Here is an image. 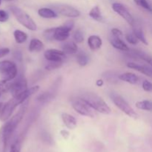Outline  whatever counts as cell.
I'll return each instance as SVG.
<instances>
[{"mask_svg": "<svg viewBox=\"0 0 152 152\" xmlns=\"http://www.w3.org/2000/svg\"><path fill=\"white\" fill-rule=\"evenodd\" d=\"M77 62L79 65L81 67H84L88 63L89 58L87 53L84 51H80L77 53Z\"/></svg>", "mask_w": 152, "mask_h": 152, "instance_id": "obj_23", "label": "cell"}, {"mask_svg": "<svg viewBox=\"0 0 152 152\" xmlns=\"http://www.w3.org/2000/svg\"><path fill=\"white\" fill-rule=\"evenodd\" d=\"M44 48V44L39 39H32L30 42L28 50L31 52H39Z\"/></svg>", "mask_w": 152, "mask_h": 152, "instance_id": "obj_19", "label": "cell"}, {"mask_svg": "<svg viewBox=\"0 0 152 152\" xmlns=\"http://www.w3.org/2000/svg\"><path fill=\"white\" fill-rule=\"evenodd\" d=\"M145 62H146L147 63H148V65H151L152 67V56L148 55V56L146 57V59H145Z\"/></svg>", "mask_w": 152, "mask_h": 152, "instance_id": "obj_38", "label": "cell"}, {"mask_svg": "<svg viewBox=\"0 0 152 152\" xmlns=\"http://www.w3.org/2000/svg\"><path fill=\"white\" fill-rule=\"evenodd\" d=\"M54 30L55 28H49V29L45 30L44 34H43L44 38L46 40H48V41H51V40L54 39V38H53V36H54Z\"/></svg>", "mask_w": 152, "mask_h": 152, "instance_id": "obj_29", "label": "cell"}, {"mask_svg": "<svg viewBox=\"0 0 152 152\" xmlns=\"http://www.w3.org/2000/svg\"><path fill=\"white\" fill-rule=\"evenodd\" d=\"M1 0H0V4H1Z\"/></svg>", "mask_w": 152, "mask_h": 152, "instance_id": "obj_42", "label": "cell"}, {"mask_svg": "<svg viewBox=\"0 0 152 152\" xmlns=\"http://www.w3.org/2000/svg\"><path fill=\"white\" fill-rule=\"evenodd\" d=\"M118 79L122 81L126 82V83L133 85L137 84L138 83V80H139V78L136 74L131 72H126L120 74V76H118Z\"/></svg>", "mask_w": 152, "mask_h": 152, "instance_id": "obj_17", "label": "cell"}, {"mask_svg": "<svg viewBox=\"0 0 152 152\" xmlns=\"http://www.w3.org/2000/svg\"><path fill=\"white\" fill-rule=\"evenodd\" d=\"M21 147H22V141L20 140H16L11 144L9 152H21Z\"/></svg>", "mask_w": 152, "mask_h": 152, "instance_id": "obj_28", "label": "cell"}, {"mask_svg": "<svg viewBox=\"0 0 152 152\" xmlns=\"http://www.w3.org/2000/svg\"><path fill=\"white\" fill-rule=\"evenodd\" d=\"M39 16L45 19H53V18L57 17V13L55 10L48 7H42L38 10Z\"/></svg>", "mask_w": 152, "mask_h": 152, "instance_id": "obj_20", "label": "cell"}, {"mask_svg": "<svg viewBox=\"0 0 152 152\" xmlns=\"http://www.w3.org/2000/svg\"><path fill=\"white\" fill-rule=\"evenodd\" d=\"M66 53L62 50L57 49H48L44 53V56L47 60L50 62H63L66 57Z\"/></svg>", "mask_w": 152, "mask_h": 152, "instance_id": "obj_11", "label": "cell"}, {"mask_svg": "<svg viewBox=\"0 0 152 152\" xmlns=\"http://www.w3.org/2000/svg\"><path fill=\"white\" fill-rule=\"evenodd\" d=\"M109 41L111 42V45L115 48L116 49H118V50H122V51H129L130 50L129 46L122 40L121 38L116 37L112 35V37H110Z\"/></svg>", "mask_w": 152, "mask_h": 152, "instance_id": "obj_14", "label": "cell"}, {"mask_svg": "<svg viewBox=\"0 0 152 152\" xmlns=\"http://www.w3.org/2000/svg\"><path fill=\"white\" fill-rule=\"evenodd\" d=\"M28 102L22 105L19 111L8 120L7 123H4L0 129V152L8 151L9 144L11 140L12 135L17 128L25 115L27 110Z\"/></svg>", "mask_w": 152, "mask_h": 152, "instance_id": "obj_1", "label": "cell"}, {"mask_svg": "<svg viewBox=\"0 0 152 152\" xmlns=\"http://www.w3.org/2000/svg\"><path fill=\"white\" fill-rule=\"evenodd\" d=\"M132 28H133V33L134 34V35L136 36L137 38L140 41L142 42L143 44L147 45L148 43L146 38H145V34H144V32L143 31H142V28H141L139 25H137V24L136 23V22H135V23L132 25Z\"/></svg>", "mask_w": 152, "mask_h": 152, "instance_id": "obj_18", "label": "cell"}, {"mask_svg": "<svg viewBox=\"0 0 152 152\" xmlns=\"http://www.w3.org/2000/svg\"><path fill=\"white\" fill-rule=\"evenodd\" d=\"M17 66L14 62L9 60L0 62V77L3 80L11 81L17 76Z\"/></svg>", "mask_w": 152, "mask_h": 152, "instance_id": "obj_5", "label": "cell"}, {"mask_svg": "<svg viewBox=\"0 0 152 152\" xmlns=\"http://www.w3.org/2000/svg\"><path fill=\"white\" fill-rule=\"evenodd\" d=\"M39 90V86H33V87L27 89L25 91L20 94L19 95L13 96L12 99H10L8 102H7L4 105L1 116H0V120L3 122L8 120L18 105L23 103L28 98L37 93Z\"/></svg>", "mask_w": 152, "mask_h": 152, "instance_id": "obj_2", "label": "cell"}, {"mask_svg": "<svg viewBox=\"0 0 152 152\" xmlns=\"http://www.w3.org/2000/svg\"><path fill=\"white\" fill-rule=\"evenodd\" d=\"M103 80H98L96 82V85L98 86V87H101V86H103Z\"/></svg>", "mask_w": 152, "mask_h": 152, "instance_id": "obj_39", "label": "cell"}, {"mask_svg": "<svg viewBox=\"0 0 152 152\" xmlns=\"http://www.w3.org/2000/svg\"><path fill=\"white\" fill-rule=\"evenodd\" d=\"M80 98L86 101L94 110L103 114H111V110L104 99L94 93L87 92L81 94Z\"/></svg>", "mask_w": 152, "mask_h": 152, "instance_id": "obj_3", "label": "cell"}, {"mask_svg": "<svg viewBox=\"0 0 152 152\" xmlns=\"http://www.w3.org/2000/svg\"><path fill=\"white\" fill-rule=\"evenodd\" d=\"M13 36H14L15 40L18 44H22L28 39V35L26 33L23 32L20 30H16L13 32Z\"/></svg>", "mask_w": 152, "mask_h": 152, "instance_id": "obj_24", "label": "cell"}, {"mask_svg": "<svg viewBox=\"0 0 152 152\" xmlns=\"http://www.w3.org/2000/svg\"><path fill=\"white\" fill-rule=\"evenodd\" d=\"M27 89H28V83H27L26 79L22 77H19L16 80L10 83L9 91L10 92L12 96H16L23 93Z\"/></svg>", "mask_w": 152, "mask_h": 152, "instance_id": "obj_8", "label": "cell"}, {"mask_svg": "<svg viewBox=\"0 0 152 152\" xmlns=\"http://www.w3.org/2000/svg\"><path fill=\"white\" fill-rule=\"evenodd\" d=\"M88 45L91 50H96L101 48L102 45V39L96 35H92L88 37Z\"/></svg>", "mask_w": 152, "mask_h": 152, "instance_id": "obj_16", "label": "cell"}, {"mask_svg": "<svg viewBox=\"0 0 152 152\" xmlns=\"http://www.w3.org/2000/svg\"><path fill=\"white\" fill-rule=\"evenodd\" d=\"M72 31V28H69L64 24L62 26L55 28L54 36L53 38L55 40L59 42H63L69 37L70 32Z\"/></svg>", "mask_w": 152, "mask_h": 152, "instance_id": "obj_12", "label": "cell"}, {"mask_svg": "<svg viewBox=\"0 0 152 152\" xmlns=\"http://www.w3.org/2000/svg\"><path fill=\"white\" fill-rule=\"evenodd\" d=\"M62 120L65 126L69 129H74L77 127V120L74 116L67 113H62Z\"/></svg>", "mask_w": 152, "mask_h": 152, "instance_id": "obj_15", "label": "cell"}, {"mask_svg": "<svg viewBox=\"0 0 152 152\" xmlns=\"http://www.w3.org/2000/svg\"><path fill=\"white\" fill-rule=\"evenodd\" d=\"M4 103H2V102H0V116H1V111H2V109H3V107H4Z\"/></svg>", "mask_w": 152, "mask_h": 152, "instance_id": "obj_40", "label": "cell"}, {"mask_svg": "<svg viewBox=\"0 0 152 152\" xmlns=\"http://www.w3.org/2000/svg\"><path fill=\"white\" fill-rule=\"evenodd\" d=\"M74 39L77 43H82L84 41V36L83 33L81 30L78 29L74 32Z\"/></svg>", "mask_w": 152, "mask_h": 152, "instance_id": "obj_30", "label": "cell"}, {"mask_svg": "<svg viewBox=\"0 0 152 152\" xmlns=\"http://www.w3.org/2000/svg\"><path fill=\"white\" fill-rule=\"evenodd\" d=\"M111 98L112 99L114 105L120 110H121L123 113L129 116V117L136 119L138 117L137 114L134 111V110L129 105V104L121 96L116 94H111Z\"/></svg>", "mask_w": 152, "mask_h": 152, "instance_id": "obj_7", "label": "cell"}, {"mask_svg": "<svg viewBox=\"0 0 152 152\" xmlns=\"http://www.w3.org/2000/svg\"><path fill=\"white\" fill-rule=\"evenodd\" d=\"M126 39L127 40V42L129 43L132 45H137L139 42V39L137 38L136 36L134 35V34H131V33H128L126 35Z\"/></svg>", "mask_w": 152, "mask_h": 152, "instance_id": "obj_31", "label": "cell"}, {"mask_svg": "<svg viewBox=\"0 0 152 152\" xmlns=\"http://www.w3.org/2000/svg\"><path fill=\"white\" fill-rule=\"evenodd\" d=\"M136 107L138 109L152 112V101L142 100L136 102Z\"/></svg>", "mask_w": 152, "mask_h": 152, "instance_id": "obj_25", "label": "cell"}, {"mask_svg": "<svg viewBox=\"0 0 152 152\" xmlns=\"http://www.w3.org/2000/svg\"><path fill=\"white\" fill-rule=\"evenodd\" d=\"M142 88L145 91L151 92L152 91V83L148 81V80H144L142 82Z\"/></svg>", "mask_w": 152, "mask_h": 152, "instance_id": "obj_33", "label": "cell"}, {"mask_svg": "<svg viewBox=\"0 0 152 152\" xmlns=\"http://www.w3.org/2000/svg\"><path fill=\"white\" fill-rule=\"evenodd\" d=\"M9 8H10V10L13 13V16H15L16 20L21 25H23L24 27L28 28L30 31H34L37 30V26L36 25L35 22L31 19V16L28 13H25L24 10H22L19 7H16V6H10Z\"/></svg>", "mask_w": 152, "mask_h": 152, "instance_id": "obj_4", "label": "cell"}, {"mask_svg": "<svg viewBox=\"0 0 152 152\" xmlns=\"http://www.w3.org/2000/svg\"><path fill=\"white\" fill-rule=\"evenodd\" d=\"M53 8L59 14L63 16H67V17L75 18L78 17L80 15V12L77 9L68 4H57V5L53 6Z\"/></svg>", "mask_w": 152, "mask_h": 152, "instance_id": "obj_9", "label": "cell"}, {"mask_svg": "<svg viewBox=\"0 0 152 152\" xmlns=\"http://www.w3.org/2000/svg\"><path fill=\"white\" fill-rule=\"evenodd\" d=\"M111 34H112L113 36H114V37H119V38H121L123 37V32H122L121 31H120V29H118V28H113L112 30H111Z\"/></svg>", "mask_w": 152, "mask_h": 152, "instance_id": "obj_35", "label": "cell"}, {"mask_svg": "<svg viewBox=\"0 0 152 152\" xmlns=\"http://www.w3.org/2000/svg\"><path fill=\"white\" fill-rule=\"evenodd\" d=\"M9 15L5 10H0V22H5L8 20Z\"/></svg>", "mask_w": 152, "mask_h": 152, "instance_id": "obj_34", "label": "cell"}, {"mask_svg": "<svg viewBox=\"0 0 152 152\" xmlns=\"http://www.w3.org/2000/svg\"><path fill=\"white\" fill-rule=\"evenodd\" d=\"M112 8L116 13H118L130 25L132 26L135 23V20L132 15L123 4H120V3H114L112 4Z\"/></svg>", "mask_w": 152, "mask_h": 152, "instance_id": "obj_10", "label": "cell"}, {"mask_svg": "<svg viewBox=\"0 0 152 152\" xmlns=\"http://www.w3.org/2000/svg\"><path fill=\"white\" fill-rule=\"evenodd\" d=\"M71 105H72L73 108L80 115L91 117V118H94L96 116L94 113L95 110H94L82 98L77 97L75 99H73L71 101Z\"/></svg>", "mask_w": 152, "mask_h": 152, "instance_id": "obj_6", "label": "cell"}, {"mask_svg": "<svg viewBox=\"0 0 152 152\" xmlns=\"http://www.w3.org/2000/svg\"><path fill=\"white\" fill-rule=\"evenodd\" d=\"M10 53V49L7 48H0V59L4 56H5L6 55H7Z\"/></svg>", "mask_w": 152, "mask_h": 152, "instance_id": "obj_36", "label": "cell"}, {"mask_svg": "<svg viewBox=\"0 0 152 152\" xmlns=\"http://www.w3.org/2000/svg\"><path fill=\"white\" fill-rule=\"evenodd\" d=\"M89 16L94 20L97 21V22H102L103 21V17L102 16V13H101L100 8L98 5L92 7V9L89 12Z\"/></svg>", "mask_w": 152, "mask_h": 152, "instance_id": "obj_22", "label": "cell"}, {"mask_svg": "<svg viewBox=\"0 0 152 152\" xmlns=\"http://www.w3.org/2000/svg\"><path fill=\"white\" fill-rule=\"evenodd\" d=\"M10 83L6 80H1L0 81V96L5 94L6 92L9 91L10 90Z\"/></svg>", "mask_w": 152, "mask_h": 152, "instance_id": "obj_27", "label": "cell"}, {"mask_svg": "<svg viewBox=\"0 0 152 152\" xmlns=\"http://www.w3.org/2000/svg\"><path fill=\"white\" fill-rule=\"evenodd\" d=\"M60 134L62 135V137H63L64 139H65V140L68 139V138L69 137V136H70L69 132H68L67 130H65V129H64V130L61 131V132H60Z\"/></svg>", "mask_w": 152, "mask_h": 152, "instance_id": "obj_37", "label": "cell"}, {"mask_svg": "<svg viewBox=\"0 0 152 152\" xmlns=\"http://www.w3.org/2000/svg\"><path fill=\"white\" fill-rule=\"evenodd\" d=\"M134 1L138 6L142 7L143 9L146 10L147 11L152 13V5L147 1V0H134Z\"/></svg>", "mask_w": 152, "mask_h": 152, "instance_id": "obj_26", "label": "cell"}, {"mask_svg": "<svg viewBox=\"0 0 152 152\" xmlns=\"http://www.w3.org/2000/svg\"><path fill=\"white\" fill-rule=\"evenodd\" d=\"M62 65V62H50V63L48 64V65H46L45 69L48 70V71H51V70H54L56 69V68H60Z\"/></svg>", "mask_w": 152, "mask_h": 152, "instance_id": "obj_32", "label": "cell"}, {"mask_svg": "<svg viewBox=\"0 0 152 152\" xmlns=\"http://www.w3.org/2000/svg\"><path fill=\"white\" fill-rule=\"evenodd\" d=\"M127 66L128 68L136 70L138 72L145 74V75L152 78V67L151 65H140V64L135 63V62H129L127 64Z\"/></svg>", "mask_w": 152, "mask_h": 152, "instance_id": "obj_13", "label": "cell"}, {"mask_svg": "<svg viewBox=\"0 0 152 152\" xmlns=\"http://www.w3.org/2000/svg\"><path fill=\"white\" fill-rule=\"evenodd\" d=\"M151 30H152V28H151Z\"/></svg>", "mask_w": 152, "mask_h": 152, "instance_id": "obj_43", "label": "cell"}, {"mask_svg": "<svg viewBox=\"0 0 152 152\" xmlns=\"http://www.w3.org/2000/svg\"><path fill=\"white\" fill-rule=\"evenodd\" d=\"M77 50H78V48H77V44L74 42H68L62 45V51L65 53L74 54L77 53Z\"/></svg>", "mask_w": 152, "mask_h": 152, "instance_id": "obj_21", "label": "cell"}, {"mask_svg": "<svg viewBox=\"0 0 152 152\" xmlns=\"http://www.w3.org/2000/svg\"><path fill=\"white\" fill-rule=\"evenodd\" d=\"M5 1H13V0H4Z\"/></svg>", "mask_w": 152, "mask_h": 152, "instance_id": "obj_41", "label": "cell"}]
</instances>
